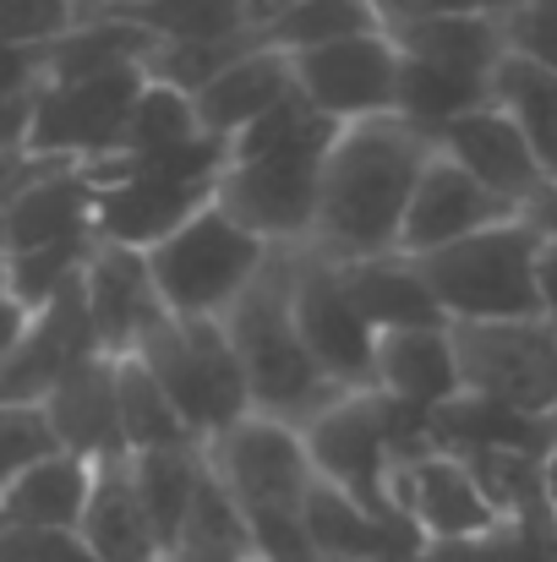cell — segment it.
<instances>
[{
    "mask_svg": "<svg viewBox=\"0 0 557 562\" xmlns=\"http://www.w3.org/2000/svg\"><path fill=\"white\" fill-rule=\"evenodd\" d=\"M437 143L410 126L404 115H377L339 126L323 159V187H318V224L307 251L328 262H361L399 251L404 207L415 196V181Z\"/></svg>",
    "mask_w": 557,
    "mask_h": 562,
    "instance_id": "obj_1",
    "label": "cell"
},
{
    "mask_svg": "<svg viewBox=\"0 0 557 562\" xmlns=\"http://www.w3.org/2000/svg\"><path fill=\"white\" fill-rule=\"evenodd\" d=\"M334 132H339L334 121H323L301 93H290L285 104H274L263 121H252L241 137L224 143L213 202L263 246L307 251Z\"/></svg>",
    "mask_w": 557,
    "mask_h": 562,
    "instance_id": "obj_2",
    "label": "cell"
},
{
    "mask_svg": "<svg viewBox=\"0 0 557 562\" xmlns=\"http://www.w3.org/2000/svg\"><path fill=\"white\" fill-rule=\"evenodd\" d=\"M208 464L219 486L235 497L246 530H252V558L257 562H318L307 541V492L318 486V470L307 459V442L296 426L246 415L224 437L208 442Z\"/></svg>",
    "mask_w": 557,
    "mask_h": 562,
    "instance_id": "obj_3",
    "label": "cell"
},
{
    "mask_svg": "<svg viewBox=\"0 0 557 562\" xmlns=\"http://www.w3.org/2000/svg\"><path fill=\"white\" fill-rule=\"evenodd\" d=\"M290 279H296V251H274L263 262V273L246 284V295L224 312V339L246 372L252 415H268V420H285L301 431L339 387L323 376V367L312 361V350L296 328Z\"/></svg>",
    "mask_w": 557,
    "mask_h": 562,
    "instance_id": "obj_4",
    "label": "cell"
},
{
    "mask_svg": "<svg viewBox=\"0 0 557 562\" xmlns=\"http://www.w3.org/2000/svg\"><path fill=\"white\" fill-rule=\"evenodd\" d=\"M307 459L318 481L339 486L345 497L367 503L371 514H399L393 508V470L432 453V415L399 409L377 387H345L334 393L307 426H301Z\"/></svg>",
    "mask_w": 557,
    "mask_h": 562,
    "instance_id": "obj_5",
    "label": "cell"
},
{
    "mask_svg": "<svg viewBox=\"0 0 557 562\" xmlns=\"http://www.w3.org/2000/svg\"><path fill=\"white\" fill-rule=\"evenodd\" d=\"M536 257H542V235L525 218H503V224L476 229V235H465L443 251H426L415 262H421L426 290L437 295V306L454 328V323L542 317Z\"/></svg>",
    "mask_w": 557,
    "mask_h": 562,
    "instance_id": "obj_6",
    "label": "cell"
},
{
    "mask_svg": "<svg viewBox=\"0 0 557 562\" xmlns=\"http://www.w3.org/2000/svg\"><path fill=\"white\" fill-rule=\"evenodd\" d=\"M268 257H274V246H263L252 229H241L219 202L197 207L181 229H170L159 246H148L159 301L181 323H224V312L246 295V284L263 273Z\"/></svg>",
    "mask_w": 557,
    "mask_h": 562,
    "instance_id": "obj_7",
    "label": "cell"
},
{
    "mask_svg": "<svg viewBox=\"0 0 557 562\" xmlns=\"http://www.w3.org/2000/svg\"><path fill=\"white\" fill-rule=\"evenodd\" d=\"M137 361L154 372V382L165 387V398L176 404V415H181L186 431L202 448L252 415L246 372H241V361H235V350L224 339V323L165 317L148 334V345L137 350Z\"/></svg>",
    "mask_w": 557,
    "mask_h": 562,
    "instance_id": "obj_8",
    "label": "cell"
},
{
    "mask_svg": "<svg viewBox=\"0 0 557 562\" xmlns=\"http://www.w3.org/2000/svg\"><path fill=\"white\" fill-rule=\"evenodd\" d=\"M448 334H454L465 398H481L531 420H557V334L547 317L454 323Z\"/></svg>",
    "mask_w": 557,
    "mask_h": 562,
    "instance_id": "obj_9",
    "label": "cell"
},
{
    "mask_svg": "<svg viewBox=\"0 0 557 562\" xmlns=\"http://www.w3.org/2000/svg\"><path fill=\"white\" fill-rule=\"evenodd\" d=\"M148 88L143 66L77 77V82H38L27 115V154L55 165H99L121 148L126 121Z\"/></svg>",
    "mask_w": 557,
    "mask_h": 562,
    "instance_id": "obj_10",
    "label": "cell"
},
{
    "mask_svg": "<svg viewBox=\"0 0 557 562\" xmlns=\"http://www.w3.org/2000/svg\"><path fill=\"white\" fill-rule=\"evenodd\" d=\"M290 66H296V93L334 126H356L399 110V44L388 38V27L290 55Z\"/></svg>",
    "mask_w": 557,
    "mask_h": 562,
    "instance_id": "obj_11",
    "label": "cell"
},
{
    "mask_svg": "<svg viewBox=\"0 0 557 562\" xmlns=\"http://www.w3.org/2000/svg\"><path fill=\"white\" fill-rule=\"evenodd\" d=\"M290 306H296V328L312 350V361L323 376L345 393V387H371V361H377V334L356 312L339 262L318 257V251H296V279H290Z\"/></svg>",
    "mask_w": 557,
    "mask_h": 562,
    "instance_id": "obj_12",
    "label": "cell"
},
{
    "mask_svg": "<svg viewBox=\"0 0 557 562\" xmlns=\"http://www.w3.org/2000/svg\"><path fill=\"white\" fill-rule=\"evenodd\" d=\"M104 356L88 301H82V279L71 290H60L49 306H38L22 328V339L0 356V404H44L82 361Z\"/></svg>",
    "mask_w": 557,
    "mask_h": 562,
    "instance_id": "obj_13",
    "label": "cell"
},
{
    "mask_svg": "<svg viewBox=\"0 0 557 562\" xmlns=\"http://www.w3.org/2000/svg\"><path fill=\"white\" fill-rule=\"evenodd\" d=\"M393 508L421 530V541H481L503 525L476 470L448 448H432L393 470Z\"/></svg>",
    "mask_w": 557,
    "mask_h": 562,
    "instance_id": "obj_14",
    "label": "cell"
},
{
    "mask_svg": "<svg viewBox=\"0 0 557 562\" xmlns=\"http://www.w3.org/2000/svg\"><path fill=\"white\" fill-rule=\"evenodd\" d=\"M82 301H88L99 350L115 356V361H121V356H137V350L148 345V334L170 317L165 301H159L148 251L115 246V240H99V246H93V257H88V268H82Z\"/></svg>",
    "mask_w": 557,
    "mask_h": 562,
    "instance_id": "obj_15",
    "label": "cell"
},
{
    "mask_svg": "<svg viewBox=\"0 0 557 562\" xmlns=\"http://www.w3.org/2000/svg\"><path fill=\"white\" fill-rule=\"evenodd\" d=\"M503 218H520L503 196L481 187L476 176H465L448 154H432L421 181H415V196L404 207V229H399V251L404 257H426V251H443L476 229H492Z\"/></svg>",
    "mask_w": 557,
    "mask_h": 562,
    "instance_id": "obj_16",
    "label": "cell"
},
{
    "mask_svg": "<svg viewBox=\"0 0 557 562\" xmlns=\"http://www.w3.org/2000/svg\"><path fill=\"white\" fill-rule=\"evenodd\" d=\"M437 154H448L465 176H476L492 196H503L514 213L553 181V176L542 170L536 148L520 137V126H514L492 99H487L481 110L448 121V126L437 132Z\"/></svg>",
    "mask_w": 557,
    "mask_h": 562,
    "instance_id": "obj_17",
    "label": "cell"
},
{
    "mask_svg": "<svg viewBox=\"0 0 557 562\" xmlns=\"http://www.w3.org/2000/svg\"><path fill=\"white\" fill-rule=\"evenodd\" d=\"M301 519H307V541L318 562H415L426 547L404 514H371L367 503L345 497L328 481L307 492Z\"/></svg>",
    "mask_w": 557,
    "mask_h": 562,
    "instance_id": "obj_18",
    "label": "cell"
},
{
    "mask_svg": "<svg viewBox=\"0 0 557 562\" xmlns=\"http://www.w3.org/2000/svg\"><path fill=\"white\" fill-rule=\"evenodd\" d=\"M296 93V66L290 55L279 49H246L241 60H230L219 77H208L197 93H191V115L202 126V137L213 143H230L241 137L252 121H263L274 104H285Z\"/></svg>",
    "mask_w": 557,
    "mask_h": 562,
    "instance_id": "obj_19",
    "label": "cell"
},
{
    "mask_svg": "<svg viewBox=\"0 0 557 562\" xmlns=\"http://www.w3.org/2000/svg\"><path fill=\"white\" fill-rule=\"evenodd\" d=\"M371 387H377L382 398H393L399 409L437 415L443 404L459 398L454 334H448V328H399V334H377Z\"/></svg>",
    "mask_w": 557,
    "mask_h": 562,
    "instance_id": "obj_20",
    "label": "cell"
},
{
    "mask_svg": "<svg viewBox=\"0 0 557 562\" xmlns=\"http://www.w3.org/2000/svg\"><path fill=\"white\" fill-rule=\"evenodd\" d=\"M77 536L93 552V562H165L154 519H148L143 497H137L132 453H115V459L93 464V492H88Z\"/></svg>",
    "mask_w": 557,
    "mask_h": 562,
    "instance_id": "obj_21",
    "label": "cell"
},
{
    "mask_svg": "<svg viewBox=\"0 0 557 562\" xmlns=\"http://www.w3.org/2000/svg\"><path fill=\"white\" fill-rule=\"evenodd\" d=\"M49 431L66 453L77 459H115L126 453L121 442V404H115V356H93L44 398Z\"/></svg>",
    "mask_w": 557,
    "mask_h": 562,
    "instance_id": "obj_22",
    "label": "cell"
},
{
    "mask_svg": "<svg viewBox=\"0 0 557 562\" xmlns=\"http://www.w3.org/2000/svg\"><path fill=\"white\" fill-rule=\"evenodd\" d=\"M345 290L356 312L371 323V334H399V328H448L437 295L426 290V273L404 251H382L361 262H339Z\"/></svg>",
    "mask_w": 557,
    "mask_h": 562,
    "instance_id": "obj_23",
    "label": "cell"
},
{
    "mask_svg": "<svg viewBox=\"0 0 557 562\" xmlns=\"http://www.w3.org/2000/svg\"><path fill=\"white\" fill-rule=\"evenodd\" d=\"M93 492V459L55 448L0 486V530H77Z\"/></svg>",
    "mask_w": 557,
    "mask_h": 562,
    "instance_id": "obj_24",
    "label": "cell"
},
{
    "mask_svg": "<svg viewBox=\"0 0 557 562\" xmlns=\"http://www.w3.org/2000/svg\"><path fill=\"white\" fill-rule=\"evenodd\" d=\"M5 246L33 251V246H60L93 235V181L82 165H55L0 213Z\"/></svg>",
    "mask_w": 557,
    "mask_h": 562,
    "instance_id": "obj_25",
    "label": "cell"
},
{
    "mask_svg": "<svg viewBox=\"0 0 557 562\" xmlns=\"http://www.w3.org/2000/svg\"><path fill=\"white\" fill-rule=\"evenodd\" d=\"M388 38L399 44L404 60L492 82L498 60L509 55L503 44V16H421V22H388Z\"/></svg>",
    "mask_w": 557,
    "mask_h": 562,
    "instance_id": "obj_26",
    "label": "cell"
},
{
    "mask_svg": "<svg viewBox=\"0 0 557 562\" xmlns=\"http://www.w3.org/2000/svg\"><path fill=\"white\" fill-rule=\"evenodd\" d=\"M82 16H115L159 44H197V38H230L252 27L246 0H82Z\"/></svg>",
    "mask_w": 557,
    "mask_h": 562,
    "instance_id": "obj_27",
    "label": "cell"
},
{
    "mask_svg": "<svg viewBox=\"0 0 557 562\" xmlns=\"http://www.w3.org/2000/svg\"><path fill=\"white\" fill-rule=\"evenodd\" d=\"M132 475H137V497L154 519L159 547L170 552L181 541V525L191 514V497L208 475V448L181 442V448H154V453H132Z\"/></svg>",
    "mask_w": 557,
    "mask_h": 562,
    "instance_id": "obj_28",
    "label": "cell"
},
{
    "mask_svg": "<svg viewBox=\"0 0 557 562\" xmlns=\"http://www.w3.org/2000/svg\"><path fill=\"white\" fill-rule=\"evenodd\" d=\"M492 104L520 126V137L536 148L542 170L557 181V71L520 60V55H503L492 71Z\"/></svg>",
    "mask_w": 557,
    "mask_h": 562,
    "instance_id": "obj_29",
    "label": "cell"
},
{
    "mask_svg": "<svg viewBox=\"0 0 557 562\" xmlns=\"http://www.w3.org/2000/svg\"><path fill=\"white\" fill-rule=\"evenodd\" d=\"M371 27H382L371 0H296L279 16L257 22V44L279 49V55H307V49L356 38V33H371Z\"/></svg>",
    "mask_w": 557,
    "mask_h": 562,
    "instance_id": "obj_30",
    "label": "cell"
},
{
    "mask_svg": "<svg viewBox=\"0 0 557 562\" xmlns=\"http://www.w3.org/2000/svg\"><path fill=\"white\" fill-rule=\"evenodd\" d=\"M115 404H121V442H126V453H154V448L197 442L186 431V420L176 415V404L165 398V387L154 382V372L137 356L115 361Z\"/></svg>",
    "mask_w": 557,
    "mask_h": 562,
    "instance_id": "obj_31",
    "label": "cell"
},
{
    "mask_svg": "<svg viewBox=\"0 0 557 562\" xmlns=\"http://www.w3.org/2000/svg\"><path fill=\"white\" fill-rule=\"evenodd\" d=\"M191 143H202V126H197V115H191V99L148 77V88H143L132 121H126V137H121V148H115L110 159H121V165H143V159L181 154V148H191ZM99 165H104V159H99Z\"/></svg>",
    "mask_w": 557,
    "mask_h": 562,
    "instance_id": "obj_32",
    "label": "cell"
},
{
    "mask_svg": "<svg viewBox=\"0 0 557 562\" xmlns=\"http://www.w3.org/2000/svg\"><path fill=\"white\" fill-rule=\"evenodd\" d=\"M99 235H82V240H60V246H33V251H11V273H5V295L22 306V312H38L49 306L60 290H71L93 257Z\"/></svg>",
    "mask_w": 557,
    "mask_h": 562,
    "instance_id": "obj_33",
    "label": "cell"
},
{
    "mask_svg": "<svg viewBox=\"0 0 557 562\" xmlns=\"http://www.w3.org/2000/svg\"><path fill=\"white\" fill-rule=\"evenodd\" d=\"M82 16V0H0V44L11 49H44L66 38Z\"/></svg>",
    "mask_w": 557,
    "mask_h": 562,
    "instance_id": "obj_34",
    "label": "cell"
},
{
    "mask_svg": "<svg viewBox=\"0 0 557 562\" xmlns=\"http://www.w3.org/2000/svg\"><path fill=\"white\" fill-rule=\"evenodd\" d=\"M60 442L49 431L44 404H0V486L16 481L27 464L49 459Z\"/></svg>",
    "mask_w": 557,
    "mask_h": 562,
    "instance_id": "obj_35",
    "label": "cell"
},
{
    "mask_svg": "<svg viewBox=\"0 0 557 562\" xmlns=\"http://www.w3.org/2000/svg\"><path fill=\"white\" fill-rule=\"evenodd\" d=\"M33 93H38V49L0 44V148H27Z\"/></svg>",
    "mask_w": 557,
    "mask_h": 562,
    "instance_id": "obj_36",
    "label": "cell"
},
{
    "mask_svg": "<svg viewBox=\"0 0 557 562\" xmlns=\"http://www.w3.org/2000/svg\"><path fill=\"white\" fill-rule=\"evenodd\" d=\"M503 44L509 55L557 71V0H520L503 16Z\"/></svg>",
    "mask_w": 557,
    "mask_h": 562,
    "instance_id": "obj_37",
    "label": "cell"
},
{
    "mask_svg": "<svg viewBox=\"0 0 557 562\" xmlns=\"http://www.w3.org/2000/svg\"><path fill=\"white\" fill-rule=\"evenodd\" d=\"M0 562H93L77 530H0Z\"/></svg>",
    "mask_w": 557,
    "mask_h": 562,
    "instance_id": "obj_38",
    "label": "cell"
},
{
    "mask_svg": "<svg viewBox=\"0 0 557 562\" xmlns=\"http://www.w3.org/2000/svg\"><path fill=\"white\" fill-rule=\"evenodd\" d=\"M382 27L388 22H421V16H509L520 0H371Z\"/></svg>",
    "mask_w": 557,
    "mask_h": 562,
    "instance_id": "obj_39",
    "label": "cell"
},
{
    "mask_svg": "<svg viewBox=\"0 0 557 562\" xmlns=\"http://www.w3.org/2000/svg\"><path fill=\"white\" fill-rule=\"evenodd\" d=\"M44 170H55V159H38V154H27V148H0V213L33 187Z\"/></svg>",
    "mask_w": 557,
    "mask_h": 562,
    "instance_id": "obj_40",
    "label": "cell"
},
{
    "mask_svg": "<svg viewBox=\"0 0 557 562\" xmlns=\"http://www.w3.org/2000/svg\"><path fill=\"white\" fill-rule=\"evenodd\" d=\"M536 295H542V317L553 323V334H557V240H542V257H536Z\"/></svg>",
    "mask_w": 557,
    "mask_h": 562,
    "instance_id": "obj_41",
    "label": "cell"
},
{
    "mask_svg": "<svg viewBox=\"0 0 557 562\" xmlns=\"http://www.w3.org/2000/svg\"><path fill=\"white\" fill-rule=\"evenodd\" d=\"M520 218H525L542 240H557V181H547V187L536 191V196L520 207Z\"/></svg>",
    "mask_w": 557,
    "mask_h": 562,
    "instance_id": "obj_42",
    "label": "cell"
},
{
    "mask_svg": "<svg viewBox=\"0 0 557 562\" xmlns=\"http://www.w3.org/2000/svg\"><path fill=\"white\" fill-rule=\"evenodd\" d=\"M27 317H33V312H22V306H16L11 295H0V356H5V350H11L16 339H22Z\"/></svg>",
    "mask_w": 557,
    "mask_h": 562,
    "instance_id": "obj_43",
    "label": "cell"
},
{
    "mask_svg": "<svg viewBox=\"0 0 557 562\" xmlns=\"http://www.w3.org/2000/svg\"><path fill=\"white\" fill-rule=\"evenodd\" d=\"M415 562H476V541H426Z\"/></svg>",
    "mask_w": 557,
    "mask_h": 562,
    "instance_id": "obj_44",
    "label": "cell"
},
{
    "mask_svg": "<svg viewBox=\"0 0 557 562\" xmlns=\"http://www.w3.org/2000/svg\"><path fill=\"white\" fill-rule=\"evenodd\" d=\"M542 497H547V508L557 514V437H553V448H547V459H542Z\"/></svg>",
    "mask_w": 557,
    "mask_h": 562,
    "instance_id": "obj_45",
    "label": "cell"
},
{
    "mask_svg": "<svg viewBox=\"0 0 557 562\" xmlns=\"http://www.w3.org/2000/svg\"><path fill=\"white\" fill-rule=\"evenodd\" d=\"M285 5H296V0H246V11H252V27H257V22H268V16H279Z\"/></svg>",
    "mask_w": 557,
    "mask_h": 562,
    "instance_id": "obj_46",
    "label": "cell"
},
{
    "mask_svg": "<svg viewBox=\"0 0 557 562\" xmlns=\"http://www.w3.org/2000/svg\"><path fill=\"white\" fill-rule=\"evenodd\" d=\"M165 562H235V558H219V552H197V547H170Z\"/></svg>",
    "mask_w": 557,
    "mask_h": 562,
    "instance_id": "obj_47",
    "label": "cell"
},
{
    "mask_svg": "<svg viewBox=\"0 0 557 562\" xmlns=\"http://www.w3.org/2000/svg\"><path fill=\"white\" fill-rule=\"evenodd\" d=\"M5 273H11V246H5V229H0V295H5Z\"/></svg>",
    "mask_w": 557,
    "mask_h": 562,
    "instance_id": "obj_48",
    "label": "cell"
},
{
    "mask_svg": "<svg viewBox=\"0 0 557 562\" xmlns=\"http://www.w3.org/2000/svg\"><path fill=\"white\" fill-rule=\"evenodd\" d=\"M252 562H257V558H252Z\"/></svg>",
    "mask_w": 557,
    "mask_h": 562,
    "instance_id": "obj_49",
    "label": "cell"
}]
</instances>
